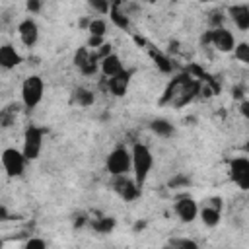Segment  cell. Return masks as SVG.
Wrapping results in <instances>:
<instances>
[{
	"mask_svg": "<svg viewBox=\"0 0 249 249\" xmlns=\"http://www.w3.org/2000/svg\"><path fill=\"white\" fill-rule=\"evenodd\" d=\"M198 91H200V82L198 80L191 78L189 74H179L167 86L161 103H171L173 107H183V105L191 103L196 97Z\"/></svg>",
	"mask_w": 249,
	"mask_h": 249,
	"instance_id": "obj_1",
	"label": "cell"
},
{
	"mask_svg": "<svg viewBox=\"0 0 249 249\" xmlns=\"http://www.w3.org/2000/svg\"><path fill=\"white\" fill-rule=\"evenodd\" d=\"M152 165H154V156H152L150 148L146 144L136 142L130 150V167L134 171V181L140 189L146 183V179L152 171Z\"/></svg>",
	"mask_w": 249,
	"mask_h": 249,
	"instance_id": "obj_2",
	"label": "cell"
},
{
	"mask_svg": "<svg viewBox=\"0 0 249 249\" xmlns=\"http://www.w3.org/2000/svg\"><path fill=\"white\" fill-rule=\"evenodd\" d=\"M45 93V84L41 80V76H29L23 80L21 84V101L27 109H33L41 103Z\"/></svg>",
	"mask_w": 249,
	"mask_h": 249,
	"instance_id": "obj_3",
	"label": "cell"
},
{
	"mask_svg": "<svg viewBox=\"0 0 249 249\" xmlns=\"http://www.w3.org/2000/svg\"><path fill=\"white\" fill-rule=\"evenodd\" d=\"M43 136H45V130L39 128V126H29L23 134V158L25 160H37L39 154H41V148H43Z\"/></svg>",
	"mask_w": 249,
	"mask_h": 249,
	"instance_id": "obj_4",
	"label": "cell"
},
{
	"mask_svg": "<svg viewBox=\"0 0 249 249\" xmlns=\"http://www.w3.org/2000/svg\"><path fill=\"white\" fill-rule=\"evenodd\" d=\"M105 165H107V171H109L113 177H117V175H126V173L130 171V152H128L126 148H123V146L115 148V150L107 156Z\"/></svg>",
	"mask_w": 249,
	"mask_h": 249,
	"instance_id": "obj_5",
	"label": "cell"
},
{
	"mask_svg": "<svg viewBox=\"0 0 249 249\" xmlns=\"http://www.w3.org/2000/svg\"><path fill=\"white\" fill-rule=\"evenodd\" d=\"M2 160V165H4V171L10 175V177H19L23 171H25V158L21 154V150H16V148H6L0 156Z\"/></svg>",
	"mask_w": 249,
	"mask_h": 249,
	"instance_id": "obj_6",
	"label": "cell"
},
{
	"mask_svg": "<svg viewBox=\"0 0 249 249\" xmlns=\"http://www.w3.org/2000/svg\"><path fill=\"white\" fill-rule=\"evenodd\" d=\"M204 43H212L218 51H222V53H230V51H233V47H235V39H233V35H231V31H228L226 27H214L212 31H208L206 35H204V39H202Z\"/></svg>",
	"mask_w": 249,
	"mask_h": 249,
	"instance_id": "obj_7",
	"label": "cell"
},
{
	"mask_svg": "<svg viewBox=\"0 0 249 249\" xmlns=\"http://www.w3.org/2000/svg\"><path fill=\"white\" fill-rule=\"evenodd\" d=\"M111 187L115 189V193L121 196V198H124V200H136L138 196H140V187L136 185V181L134 179H130V177H126V175H117V177H113L111 179Z\"/></svg>",
	"mask_w": 249,
	"mask_h": 249,
	"instance_id": "obj_8",
	"label": "cell"
},
{
	"mask_svg": "<svg viewBox=\"0 0 249 249\" xmlns=\"http://www.w3.org/2000/svg\"><path fill=\"white\" fill-rule=\"evenodd\" d=\"M230 175L243 191L249 189V160L247 158H233L230 163Z\"/></svg>",
	"mask_w": 249,
	"mask_h": 249,
	"instance_id": "obj_9",
	"label": "cell"
},
{
	"mask_svg": "<svg viewBox=\"0 0 249 249\" xmlns=\"http://www.w3.org/2000/svg\"><path fill=\"white\" fill-rule=\"evenodd\" d=\"M74 64L80 68L82 74L91 76V74H95V70H97V56H95V53H89L86 47H82V49H78L76 54H74Z\"/></svg>",
	"mask_w": 249,
	"mask_h": 249,
	"instance_id": "obj_10",
	"label": "cell"
},
{
	"mask_svg": "<svg viewBox=\"0 0 249 249\" xmlns=\"http://www.w3.org/2000/svg\"><path fill=\"white\" fill-rule=\"evenodd\" d=\"M18 33L25 47H33L39 39V27H37L35 19H31V18H25L18 23Z\"/></svg>",
	"mask_w": 249,
	"mask_h": 249,
	"instance_id": "obj_11",
	"label": "cell"
},
{
	"mask_svg": "<svg viewBox=\"0 0 249 249\" xmlns=\"http://www.w3.org/2000/svg\"><path fill=\"white\" fill-rule=\"evenodd\" d=\"M175 214L183 220V222H193L198 216V204L191 198V196H183L175 202Z\"/></svg>",
	"mask_w": 249,
	"mask_h": 249,
	"instance_id": "obj_12",
	"label": "cell"
},
{
	"mask_svg": "<svg viewBox=\"0 0 249 249\" xmlns=\"http://www.w3.org/2000/svg\"><path fill=\"white\" fill-rule=\"evenodd\" d=\"M130 76H132L130 70H123L121 74H117V76H113V78L107 80V88L111 89V93L115 97H123L126 93L128 84H130Z\"/></svg>",
	"mask_w": 249,
	"mask_h": 249,
	"instance_id": "obj_13",
	"label": "cell"
},
{
	"mask_svg": "<svg viewBox=\"0 0 249 249\" xmlns=\"http://www.w3.org/2000/svg\"><path fill=\"white\" fill-rule=\"evenodd\" d=\"M99 68H101V72H103V76L109 80V78H113V76H117V74H121L123 70H124V66H123V60L117 56V54H109V56H105L101 62H99Z\"/></svg>",
	"mask_w": 249,
	"mask_h": 249,
	"instance_id": "obj_14",
	"label": "cell"
},
{
	"mask_svg": "<svg viewBox=\"0 0 249 249\" xmlns=\"http://www.w3.org/2000/svg\"><path fill=\"white\" fill-rule=\"evenodd\" d=\"M19 62H21V56L10 43L0 47V68L10 70V68H16Z\"/></svg>",
	"mask_w": 249,
	"mask_h": 249,
	"instance_id": "obj_15",
	"label": "cell"
},
{
	"mask_svg": "<svg viewBox=\"0 0 249 249\" xmlns=\"http://www.w3.org/2000/svg\"><path fill=\"white\" fill-rule=\"evenodd\" d=\"M228 12H230L233 23L237 25V29H241V31H247V29H249V6H247V4L230 6Z\"/></svg>",
	"mask_w": 249,
	"mask_h": 249,
	"instance_id": "obj_16",
	"label": "cell"
},
{
	"mask_svg": "<svg viewBox=\"0 0 249 249\" xmlns=\"http://www.w3.org/2000/svg\"><path fill=\"white\" fill-rule=\"evenodd\" d=\"M109 18H111V21H113L119 29H128V25H130L128 16L121 10V4H119V2H115V4L109 6Z\"/></svg>",
	"mask_w": 249,
	"mask_h": 249,
	"instance_id": "obj_17",
	"label": "cell"
},
{
	"mask_svg": "<svg viewBox=\"0 0 249 249\" xmlns=\"http://www.w3.org/2000/svg\"><path fill=\"white\" fill-rule=\"evenodd\" d=\"M198 214H200L202 224H206L208 228H214L220 222V210H216V208H212L208 204H202V208L198 210Z\"/></svg>",
	"mask_w": 249,
	"mask_h": 249,
	"instance_id": "obj_18",
	"label": "cell"
},
{
	"mask_svg": "<svg viewBox=\"0 0 249 249\" xmlns=\"http://www.w3.org/2000/svg\"><path fill=\"white\" fill-rule=\"evenodd\" d=\"M150 128H152L158 136H171V134H173V126H171V123L165 121V119H154V121L150 123Z\"/></svg>",
	"mask_w": 249,
	"mask_h": 249,
	"instance_id": "obj_19",
	"label": "cell"
},
{
	"mask_svg": "<svg viewBox=\"0 0 249 249\" xmlns=\"http://www.w3.org/2000/svg\"><path fill=\"white\" fill-rule=\"evenodd\" d=\"M74 101L82 107H89L93 103V93L86 88H78V89H74Z\"/></svg>",
	"mask_w": 249,
	"mask_h": 249,
	"instance_id": "obj_20",
	"label": "cell"
},
{
	"mask_svg": "<svg viewBox=\"0 0 249 249\" xmlns=\"http://www.w3.org/2000/svg\"><path fill=\"white\" fill-rule=\"evenodd\" d=\"M88 31H89L91 37H101V39H103V35H105V31H107L105 19H91V21L88 23Z\"/></svg>",
	"mask_w": 249,
	"mask_h": 249,
	"instance_id": "obj_21",
	"label": "cell"
},
{
	"mask_svg": "<svg viewBox=\"0 0 249 249\" xmlns=\"http://www.w3.org/2000/svg\"><path fill=\"white\" fill-rule=\"evenodd\" d=\"M233 56L241 62H249V45L247 43H239L233 47Z\"/></svg>",
	"mask_w": 249,
	"mask_h": 249,
	"instance_id": "obj_22",
	"label": "cell"
},
{
	"mask_svg": "<svg viewBox=\"0 0 249 249\" xmlns=\"http://www.w3.org/2000/svg\"><path fill=\"white\" fill-rule=\"evenodd\" d=\"M169 249H198V243L193 241V239H173Z\"/></svg>",
	"mask_w": 249,
	"mask_h": 249,
	"instance_id": "obj_23",
	"label": "cell"
},
{
	"mask_svg": "<svg viewBox=\"0 0 249 249\" xmlns=\"http://www.w3.org/2000/svg\"><path fill=\"white\" fill-rule=\"evenodd\" d=\"M154 56V60H156V66L161 70V72H171V60L167 58V56H163V54H160V53H154L152 54Z\"/></svg>",
	"mask_w": 249,
	"mask_h": 249,
	"instance_id": "obj_24",
	"label": "cell"
},
{
	"mask_svg": "<svg viewBox=\"0 0 249 249\" xmlns=\"http://www.w3.org/2000/svg\"><path fill=\"white\" fill-rule=\"evenodd\" d=\"M115 226V222H113V218H101V220H97V222H93V228L97 230V231H101V233H105V231H109L111 228Z\"/></svg>",
	"mask_w": 249,
	"mask_h": 249,
	"instance_id": "obj_25",
	"label": "cell"
},
{
	"mask_svg": "<svg viewBox=\"0 0 249 249\" xmlns=\"http://www.w3.org/2000/svg\"><path fill=\"white\" fill-rule=\"evenodd\" d=\"M23 249H47V243L41 237H31V239H27Z\"/></svg>",
	"mask_w": 249,
	"mask_h": 249,
	"instance_id": "obj_26",
	"label": "cell"
},
{
	"mask_svg": "<svg viewBox=\"0 0 249 249\" xmlns=\"http://www.w3.org/2000/svg\"><path fill=\"white\" fill-rule=\"evenodd\" d=\"M89 6L93 8V10H97V12H101V14H107L109 12V2H99V0H91L89 2Z\"/></svg>",
	"mask_w": 249,
	"mask_h": 249,
	"instance_id": "obj_27",
	"label": "cell"
},
{
	"mask_svg": "<svg viewBox=\"0 0 249 249\" xmlns=\"http://www.w3.org/2000/svg\"><path fill=\"white\" fill-rule=\"evenodd\" d=\"M101 45H103L101 37H89V41H88V47H101Z\"/></svg>",
	"mask_w": 249,
	"mask_h": 249,
	"instance_id": "obj_28",
	"label": "cell"
},
{
	"mask_svg": "<svg viewBox=\"0 0 249 249\" xmlns=\"http://www.w3.org/2000/svg\"><path fill=\"white\" fill-rule=\"evenodd\" d=\"M27 10H29V12H39V10H41V4L35 2V0H31V2H27Z\"/></svg>",
	"mask_w": 249,
	"mask_h": 249,
	"instance_id": "obj_29",
	"label": "cell"
},
{
	"mask_svg": "<svg viewBox=\"0 0 249 249\" xmlns=\"http://www.w3.org/2000/svg\"><path fill=\"white\" fill-rule=\"evenodd\" d=\"M241 113H243L245 117L249 115V101H247V99H243V101H241Z\"/></svg>",
	"mask_w": 249,
	"mask_h": 249,
	"instance_id": "obj_30",
	"label": "cell"
},
{
	"mask_svg": "<svg viewBox=\"0 0 249 249\" xmlns=\"http://www.w3.org/2000/svg\"><path fill=\"white\" fill-rule=\"evenodd\" d=\"M6 216H8L6 208H0V220H6Z\"/></svg>",
	"mask_w": 249,
	"mask_h": 249,
	"instance_id": "obj_31",
	"label": "cell"
},
{
	"mask_svg": "<svg viewBox=\"0 0 249 249\" xmlns=\"http://www.w3.org/2000/svg\"><path fill=\"white\" fill-rule=\"evenodd\" d=\"M2 245H4V241H2V239H0V249H2Z\"/></svg>",
	"mask_w": 249,
	"mask_h": 249,
	"instance_id": "obj_32",
	"label": "cell"
}]
</instances>
